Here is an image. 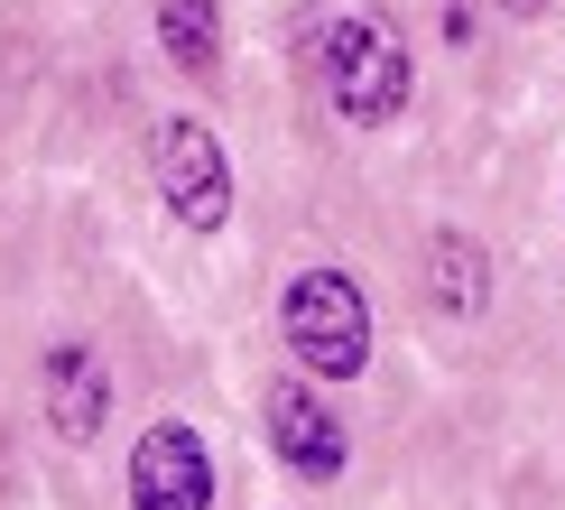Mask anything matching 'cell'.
Masks as SVG:
<instances>
[{"label":"cell","mask_w":565,"mask_h":510,"mask_svg":"<svg viewBox=\"0 0 565 510\" xmlns=\"http://www.w3.org/2000/svg\"><path fill=\"white\" fill-rule=\"evenodd\" d=\"M408 84H417V65H408V46H398L390 19H343L334 38H324V103L343 111L352 130H381L408 111Z\"/></svg>","instance_id":"2"},{"label":"cell","mask_w":565,"mask_h":510,"mask_svg":"<svg viewBox=\"0 0 565 510\" xmlns=\"http://www.w3.org/2000/svg\"><path fill=\"white\" fill-rule=\"evenodd\" d=\"M158 46H168L177 75H214V56H223L214 0H158Z\"/></svg>","instance_id":"8"},{"label":"cell","mask_w":565,"mask_h":510,"mask_svg":"<svg viewBox=\"0 0 565 510\" xmlns=\"http://www.w3.org/2000/svg\"><path fill=\"white\" fill-rule=\"evenodd\" d=\"M38 390H46V427L65 436V446H93L111 417V371L93 343H46L38 353Z\"/></svg>","instance_id":"6"},{"label":"cell","mask_w":565,"mask_h":510,"mask_svg":"<svg viewBox=\"0 0 565 510\" xmlns=\"http://www.w3.org/2000/svg\"><path fill=\"white\" fill-rule=\"evenodd\" d=\"M510 10H547V0H510Z\"/></svg>","instance_id":"9"},{"label":"cell","mask_w":565,"mask_h":510,"mask_svg":"<svg viewBox=\"0 0 565 510\" xmlns=\"http://www.w3.org/2000/svg\"><path fill=\"white\" fill-rule=\"evenodd\" d=\"M269 446H278V464H288L297 482H334L352 436H343V417L324 408L316 381H269Z\"/></svg>","instance_id":"5"},{"label":"cell","mask_w":565,"mask_h":510,"mask_svg":"<svg viewBox=\"0 0 565 510\" xmlns=\"http://www.w3.org/2000/svg\"><path fill=\"white\" fill-rule=\"evenodd\" d=\"M278 334L297 353V381L334 390L371 362V307L352 288V269H297L288 297H278Z\"/></svg>","instance_id":"1"},{"label":"cell","mask_w":565,"mask_h":510,"mask_svg":"<svg viewBox=\"0 0 565 510\" xmlns=\"http://www.w3.org/2000/svg\"><path fill=\"white\" fill-rule=\"evenodd\" d=\"M130 510H214V455L185 417H158L130 446Z\"/></svg>","instance_id":"4"},{"label":"cell","mask_w":565,"mask_h":510,"mask_svg":"<svg viewBox=\"0 0 565 510\" xmlns=\"http://www.w3.org/2000/svg\"><path fill=\"white\" fill-rule=\"evenodd\" d=\"M149 168H158V204H168L185 232H223L232 223V168H223V139L204 121L168 111V121L149 130Z\"/></svg>","instance_id":"3"},{"label":"cell","mask_w":565,"mask_h":510,"mask_svg":"<svg viewBox=\"0 0 565 510\" xmlns=\"http://www.w3.org/2000/svg\"><path fill=\"white\" fill-rule=\"evenodd\" d=\"M427 297H436V316H482V297H491L482 242H463V232H436V242H427Z\"/></svg>","instance_id":"7"}]
</instances>
